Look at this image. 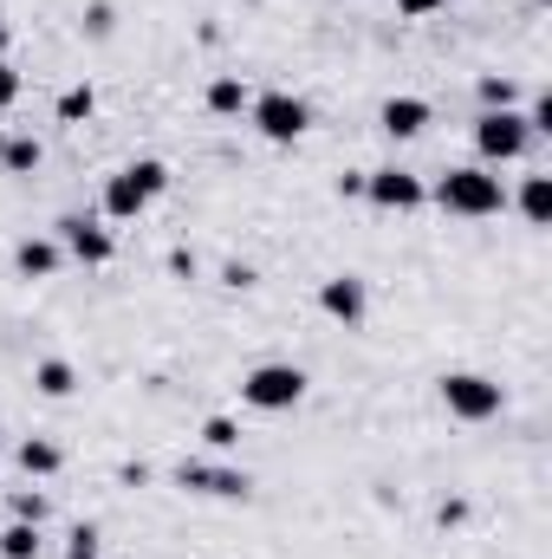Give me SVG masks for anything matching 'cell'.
<instances>
[{
    "label": "cell",
    "instance_id": "obj_1",
    "mask_svg": "<svg viewBox=\"0 0 552 559\" xmlns=\"http://www.w3.org/2000/svg\"><path fill=\"white\" fill-rule=\"evenodd\" d=\"M429 202L448 209V215H461V222H488V215L507 209V182L494 169H481V163H461V169H448V176L429 182Z\"/></svg>",
    "mask_w": 552,
    "mask_h": 559
},
{
    "label": "cell",
    "instance_id": "obj_2",
    "mask_svg": "<svg viewBox=\"0 0 552 559\" xmlns=\"http://www.w3.org/2000/svg\"><path fill=\"white\" fill-rule=\"evenodd\" d=\"M163 189H169V163L137 156V163H124L118 176H105L98 209H105V222H137V215L156 202V195H163Z\"/></svg>",
    "mask_w": 552,
    "mask_h": 559
},
{
    "label": "cell",
    "instance_id": "obj_3",
    "mask_svg": "<svg viewBox=\"0 0 552 559\" xmlns=\"http://www.w3.org/2000/svg\"><path fill=\"white\" fill-rule=\"evenodd\" d=\"M305 384H312V378H305L292 358H274V365H254V371L241 378V404L279 417V411H299V404H305Z\"/></svg>",
    "mask_w": 552,
    "mask_h": 559
},
{
    "label": "cell",
    "instance_id": "obj_4",
    "mask_svg": "<svg viewBox=\"0 0 552 559\" xmlns=\"http://www.w3.org/2000/svg\"><path fill=\"white\" fill-rule=\"evenodd\" d=\"M435 397H442V411L455 423H494L507 411V391H501L494 378H481V371H448V378L435 384Z\"/></svg>",
    "mask_w": 552,
    "mask_h": 559
},
{
    "label": "cell",
    "instance_id": "obj_5",
    "mask_svg": "<svg viewBox=\"0 0 552 559\" xmlns=\"http://www.w3.org/2000/svg\"><path fill=\"white\" fill-rule=\"evenodd\" d=\"M475 150H481V169H501V163H520L533 150V131L520 111H481L475 118Z\"/></svg>",
    "mask_w": 552,
    "mask_h": 559
},
{
    "label": "cell",
    "instance_id": "obj_6",
    "mask_svg": "<svg viewBox=\"0 0 552 559\" xmlns=\"http://www.w3.org/2000/svg\"><path fill=\"white\" fill-rule=\"evenodd\" d=\"M248 118H254V131L267 143H299L312 131V105L292 98V92H261V98L248 105Z\"/></svg>",
    "mask_w": 552,
    "mask_h": 559
},
{
    "label": "cell",
    "instance_id": "obj_7",
    "mask_svg": "<svg viewBox=\"0 0 552 559\" xmlns=\"http://www.w3.org/2000/svg\"><path fill=\"white\" fill-rule=\"evenodd\" d=\"M52 228H59L52 241H59L72 261H85V267H111V261H118V235H111L105 222H92V215H59Z\"/></svg>",
    "mask_w": 552,
    "mask_h": 559
},
{
    "label": "cell",
    "instance_id": "obj_8",
    "mask_svg": "<svg viewBox=\"0 0 552 559\" xmlns=\"http://www.w3.org/2000/svg\"><path fill=\"white\" fill-rule=\"evenodd\" d=\"M176 488L208 495V501H248V495H254L248 468H235V462H182V468H176Z\"/></svg>",
    "mask_w": 552,
    "mask_h": 559
},
{
    "label": "cell",
    "instance_id": "obj_9",
    "mask_svg": "<svg viewBox=\"0 0 552 559\" xmlns=\"http://www.w3.org/2000/svg\"><path fill=\"white\" fill-rule=\"evenodd\" d=\"M364 202H377V209H391V215H410V209L429 202V182H422L416 169L384 163V169H364Z\"/></svg>",
    "mask_w": 552,
    "mask_h": 559
},
{
    "label": "cell",
    "instance_id": "obj_10",
    "mask_svg": "<svg viewBox=\"0 0 552 559\" xmlns=\"http://www.w3.org/2000/svg\"><path fill=\"white\" fill-rule=\"evenodd\" d=\"M319 312L338 319V325L351 332V325H364V312H371V286H364L358 274H332L325 286H319Z\"/></svg>",
    "mask_w": 552,
    "mask_h": 559
},
{
    "label": "cell",
    "instance_id": "obj_11",
    "mask_svg": "<svg viewBox=\"0 0 552 559\" xmlns=\"http://www.w3.org/2000/svg\"><path fill=\"white\" fill-rule=\"evenodd\" d=\"M429 118H435V111H429V98H416V92H397V98H384V105H377V131H384L391 143L422 138V131H429Z\"/></svg>",
    "mask_w": 552,
    "mask_h": 559
},
{
    "label": "cell",
    "instance_id": "obj_12",
    "mask_svg": "<svg viewBox=\"0 0 552 559\" xmlns=\"http://www.w3.org/2000/svg\"><path fill=\"white\" fill-rule=\"evenodd\" d=\"M59 267H65V248L46 241V235H26V241L13 248V274L20 280H52Z\"/></svg>",
    "mask_w": 552,
    "mask_h": 559
},
{
    "label": "cell",
    "instance_id": "obj_13",
    "mask_svg": "<svg viewBox=\"0 0 552 559\" xmlns=\"http://www.w3.org/2000/svg\"><path fill=\"white\" fill-rule=\"evenodd\" d=\"M202 105H208L215 118H241V111L254 105V92H248V79H235V72H221V79H208V92H202Z\"/></svg>",
    "mask_w": 552,
    "mask_h": 559
},
{
    "label": "cell",
    "instance_id": "obj_14",
    "mask_svg": "<svg viewBox=\"0 0 552 559\" xmlns=\"http://www.w3.org/2000/svg\"><path fill=\"white\" fill-rule=\"evenodd\" d=\"M13 462L26 468V481H46V475H59V468H65V449H59V442H46V436H26V442L13 449Z\"/></svg>",
    "mask_w": 552,
    "mask_h": 559
},
{
    "label": "cell",
    "instance_id": "obj_15",
    "mask_svg": "<svg viewBox=\"0 0 552 559\" xmlns=\"http://www.w3.org/2000/svg\"><path fill=\"white\" fill-rule=\"evenodd\" d=\"M33 391H39V397H52V404H59V397H72V391H79L72 358H39V365H33Z\"/></svg>",
    "mask_w": 552,
    "mask_h": 559
},
{
    "label": "cell",
    "instance_id": "obj_16",
    "mask_svg": "<svg viewBox=\"0 0 552 559\" xmlns=\"http://www.w3.org/2000/svg\"><path fill=\"white\" fill-rule=\"evenodd\" d=\"M507 202H514L533 228H547V222H552V176H527V182H520V195H507Z\"/></svg>",
    "mask_w": 552,
    "mask_h": 559
},
{
    "label": "cell",
    "instance_id": "obj_17",
    "mask_svg": "<svg viewBox=\"0 0 552 559\" xmlns=\"http://www.w3.org/2000/svg\"><path fill=\"white\" fill-rule=\"evenodd\" d=\"M39 547H46V534L33 521H7L0 527V559H39Z\"/></svg>",
    "mask_w": 552,
    "mask_h": 559
},
{
    "label": "cell",
    "instance_id": "obj_18",
    "mask_svg": "<svg viewBox=\"0 0 552 559\" xmlns=\"http://www.w3.org/2000/svg\"><path fill=\"white\" fill-rule=\"evenodd\" d=\"M475 98H481V111H520V85H514V79H501V72H481Z\"/></svg>",
    "mask_w": 552,
    "mask_h": 559
},
{
    "label": "cell",
    "instance_id": "obj_19",
    "mask_svg": "<svg viewBox=\"0 0 552 559\" xmlns=\"http://www.w3.org/2000/svg\"><path fill=\"white\" fill-rule=\"evenodd\" d=\"M39 156H46V150H39V138H7V150H0V169H7V176H33V169H39Z\"/></svg>",
    "mask_w": 552,
    "mask_h": 559
},
{
    "label": "cell",
    "instance_id": "obj_20",
    "mask_svg": "<svg viewBox=\"0 0 552 559\" xmlns=\"http://www.w3.org/2000/svg\"><path fill=\"white\" fill-rule=\"evenodd\" d=\"M7 508H13V521H33V527H46V514H52V501H46L39 488H13Z\"/></svg>",
    "mask_w": 552,
    "mask_h": 559
},
{
    "label": "cell",
    "instance_id": "obj_21",
    "mask_svg": "<svg viewBox=\"0 0 552 559\" xmlns=\"http://www.w3.org/2000/svg\"><path fill=\"white\" fill-rule=\"evenodd\" d=\"M202 442H208L215 455H235V449H241V423L235 417H208L202 423Z\"/></svg>",
    "mask_w": 552,
    "mask_h": 559
},
{
    "label": "cell",
    "instance_id": "obj_22",
    "mask_svg": "<svg viewBox=\"0 0 552 559\" xmlns=\"http://www.w3.org/2000/svg\"><path fill=\"white\" fill-rule=\"evenodd\" d=\"M92 111H98V92H92V85L59 92V124H79V118H92Z\"/></svg>",
    "mask_w": 552,
    "mask_h": 559
},
{
    "label": "cell",
    "instance_id": "obj_23",
    "mask_svg": "<svg viewBox=\"0 0 552 559\" xmlns=\"http://www.w3.org/2000/svg\"><path fill=\"white\" fill-rule=\"evenodd\" d=\"M105 554V534L92 527V521H79L72 534H65V559H98Z\"/></svg>",
    "mask_w": 552,
    "mask_h": 559
},
{
    "label": "cell",
    "instance_id": "obj_24",
    "mask_svg": "<svg viewBox=\"0 0 552 559\" xmlns=\"http://www.w3.org/2000/svg\"><path fill=\"white\" fill-rule=\"evenodd\" d=\"M118 33V7L111 0H92L85 7V39H111Z\"/></svg>",
    "mask_w": 552,
    "mask_h": 559
},
{
    "label": "cell",
    "instance_id": "obj_25",
    "mask_svg": "<svg viewBox=\"0 0 552 559\" xmlns=\"http://www.w3.org/2000/svg\"><path fill=\"white\" fill-rule=\"evenodd\" d=\"M520 118H527V131H533V138H552V98H547V92H540Z\"/></svg>",
    "mask_w": 552,
    "mask_h": 559
},
{
    "label": "cell",
    "instance_id": "obj_26",
    "mask_svg": "<svg viewBox=\"0 0 552 559\" xmlns=\"http://www.w3.org/2000/svg\"><path fill=\"white\" fill-rule=\"evenodd\" d=\"M20 92H26V85H20V72L0 59V111H13V105H20Z\"/></svg>",
    "mask_w": 552,
    "mask_h": 559
},
{
    "label": "cell",
    "instance_id": "obj_27",
    "mask_svg": "<svg viewBox=\"0 0 552 559\" xmlns=\"http://www.w3.org/2000/svg\"><path fill=\"white\" fill-rule=\"evenodd\" d=\"M254 267H248V261H228V267H221V286H235V293H248V286H254Z\"/></svg>",
    "mask_w": 552,
    "mask_h": 559
},
{
    "label": "cell",
    "instance_id": "obj_28",
    "mask_svg": "<svg viewBox=\"0 0 552 559\" xmlns=\"http://www.w3.org/2000/svg\"><path fill=\"white\" fill-rule=\"evenodd\" d=\"M169 274H176V280H195V274H202V261H195L189 248H169Z\"/></svg>",
    "mask_w": 552,
    "mask_h": 559
},
{
    "label": "cell",
    "instance_id": "obj_29",
    "mask_svg": "<svg viewBox=\"0 0 552 559\" xmlns=\"http://www.w3.org/2000/svg\"><path fill=\"white\" fill-rule=\"evenodd\" d=\"M442 7H448V0H397L404 20H429V13H442Z\"/></svg>",
    "mask_w": 552,
    "mask_h": 559
},
{
    "label": "cell",
    "instance_id": "obj_30",
    "mask_svg": "<svg viewBox=\"0 0 552 559\" xmlns=\"http://www.w3.org/2000/svg\"><path fill=\"white\" fill-rule=\"evenodd\" d=\"M435 521H442V527H461V521H468V501H442Z\"/></svg>",
    "mask_w": 552,
    "mask_h": 559
},
{
    "label": "cell",
    "instance_id": "obj_31",
    "mask_svg": "<svg viewBox=\"0 0 552 559\" xmlns=\"http://www.w3.org/2000/svg\"><path fill=\"white\" fill-rule=\"evenodd\" d=\"M0 52H7V13H0Z\"/></svg>",
    "mask_w": 552,
    "mask_h": 559
},
{
    "label": "cell",
    "instance_id": "obj_32",
    "mask_svg": "<svg viewBox=\"0 0 552 559\" xmlns=\"http://www.w3.org/2000/svg\"><path fill=\"white\" fill-rule=\"evenodd\" d=\"M0 150H7V131H0Z\"/></svg>",
    "mask_w": 552,
    "mask_h": 559
},
{
    "label": "cell",
    "instance_id": "obj_33",
    "mask_svg": "<svg viewBox=\"0 0 552 559\" xmlns=\"http://www.w3.org/2000/svg\"><path fill=\"white\" fill-rule=\"evenodd\" d=\"M533 7H547V0H533Z\"/></svg>",
    "mask_w": 552,
    "mask_h": 559
}]
</instances>
